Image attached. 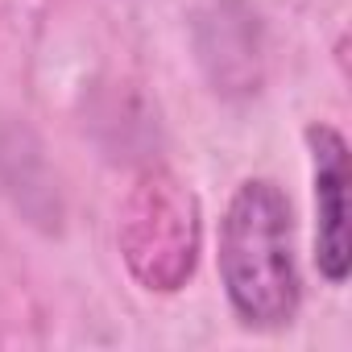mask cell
Listing matches in <instances>:
<instances>
[{
  "label": "cell",
  "instance_id": "obj_2",
  "mask_svg": "<svg viewBox=\"0 0 352 352\" xmlns=\"http://www.w3.org/2000/svg\"><path fill=\"white\" fill-rule=\"evenodd\" d=\"M120 253L145 290L187 286L199 257V204L170 170H145L120 208Z\"/></svg>",
  "mask_w": 352,
  "mask_h": 352
},
{
  "label": "cell",
  "instance_id": "obj_1",
  "mask_svg": "<svg viewBox=\"0 0 352 352\" xmlns=\"http://www.w3.org/2000/svg\"><path fill=\"white\" fill-rule=\"evenodd\" d=\"M290 232V204L274 183L249 179L232 195L220 228V278L249 327H282L298 311L302 290Z\"/></svg>",
  "mask_w": 352,
  "mask_h": 352
},
{
  "label": "cell",
  "instance_id": "obj_3",
  "mask_svg": "<svg viewBox=\"0 0 352 352\" xmlns=\"http://www.w3.org/2000/svg\"><path fill=\"white\" fill-rule=\"evenodd\" d=\"M311 157H315V261L327 282H344L352 265V241H348V145L336 129L311 124L307 129Z\"/></svg>",
  "mask_w": 352,
  "mask_h": 352
}]
</instances>
